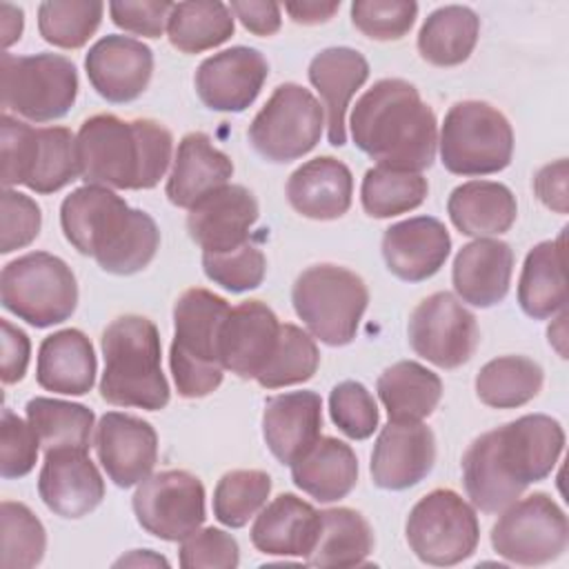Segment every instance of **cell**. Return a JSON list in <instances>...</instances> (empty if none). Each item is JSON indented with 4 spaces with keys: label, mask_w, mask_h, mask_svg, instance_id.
I'll list each match as a JSON object with an SVG mask.
<instances>
[{
    "label": "cell",
    "mask_w": 569,
    "mask_h": 569,
    "mask_svg": "<svg viewBox=\"0 0 569 569\" xmlns=\"http://www.w3.org/2000/svg\"><path fill=\"white\" fill-rule=\"evenodd\" d=\"M542 380V367L531 358L500 356L480 367L476 396L491 409H516L540 393Z\"/></svg>",
    "instance_id": "cell-38"
},
{
    "label": "cell",
    "mask_w": 569,
    "mask_h": 569,
    "mask_svg": "<svg viewBox=\"0 0 569 569\" xmlns=\"http://www.w3.org/2000/svg\"><path fill=\"white\" fill-rule=\"evenodd\" d=\"M436 462L433 431L422 422L389 420L371 451V480L387 491H402L429 476Z\"/></svg>",
    "instance_id": "cell-19"
},
{
    "label": "cell",
    "mask_w": 569,
    "mask_h": 569,
    "mask_svg": "<svg viewBox=\"0 0 569 569\" xmlns=\"http://www.w3.org/2000/svg\"><path fill=\"white\" fill-rule=\"evenodd\" d=\"M0 542V565L4 569H29L44 558L47 531L27 505L2 500Z\"/></svg>",
    "instance_id": "cell-45"
},
{
    "label": "cell",
    "mask_w": 569,
    "mask_h": 569,
    "mask_svg": "<svg viewBox=\"0 0 569 569\" xmlns=\"http://www.w3.org/2000/svg\"><path fill=\"white\" fill-rule=\"evenodd\" d=\"M60 227L73 249L113 276L142 271L160 244L149 213L131 209L113 189L98 184L78 187L62 200Z\"/></svg>",
    "instance_id": "cell-3"
},
{
    "label": "cell",
    "mask_w": 569,
    "mask_h": 569,
    "mask_svg": "<svg viewBox=\"0 0 569 569\" xmlns=\"http://www.w3.org/2000/svg\"><path fill=\"white\" fill-rule=\"evenodd\" d=\"M202 269L218 287L231 293H242L262 284L267 260L260 247L249 240L247 244L224 253H202Z\"/></svg>",
    "instance_id": "cell-46"
},
{
    "label": "cell",
    "mask_w": 569,
    "mask_h": 569,
    "mask_svg": "<svg viewBox=\"0 0 569 569\" xmlns=\"http://www.w3.org/2000/svg\"><path fill=\"white\" fill-rule=\"evenodd\" d=\"M258 216V200L247 187L224 184L189 209L187 231L202 253H224L249 242Z\"/></svg>",
    "instance_id": "cell-20"
},
{
    "label": "cell",
    "mask_w": 569,
    "mask_h": 569,
    "mask_svg": "<svg viewBox=\"0 0 569 569\" xmlns=\"http://www.w3.org/2000/svg\"><path fill=\"white\" fill-rule=\"evenodd\" d=\"M373 529L367 518L349 507L320 511V529L311 553V567H360L373 551Z\"/></svg>",
    "instance_id": "cell-36"
},
{
    "label": "cell",
    "mask_w": 569,
    "mask_h": 569,
    "mask_svg": "<svg viewBox=\"0 0 569 569\" xmlns=\"http://www.w3.org/2000/svg\"><path fill=\"white\" fill-rule=\"evenodd\" d=\"M418 16L413 0H356L351 4L353 27L371 40H400L405 38Z\"/></svg>",
    "instance_id": "cell-48"
},
{
    "label": "cell",
    "mask_w": 569,
    "mask_h": 569,
    "mask_svg": "<svg viewBox=\"0 0 569 569\" xmlns=\"http://www.w3.org/2000/svg\"><path fill=\"white\" fill-rule=\"evenodd\" d=\"M376 391L389 420L422 422L442 398V380L416 360H400L378 376Z\"/></svg>",
    "instance_id": "cell-35"
},
{
    "label": "cell",
    "mask_w": 569,
    "mask_h": 569,
    "mask_svg": "<svg viewBox=\"0 0 569 569\" xmlns=\"http://www.w3.org/2000/svg\"><path fill=\"white\" fill-rule=\"evenodd\" d=\"M480 18L462 4H445L427 16L418 31V53L433 67L462 64L476 49Z\"/></svg>",
    "instance_id": "cell-37"
},
{
    "label": "cell",
    "mask_w": 569,
    "mask_h": 569,
    "mask_svg": "<svg viewBox=\"0 0 569 569\" xmlns=\"http://www.w3.org/2000/svg\"><path fill=\"white\" fill-rule=\"evenodd\" d=\"M104 4L98 0H47L38 7V31L60 49H80L98 31Z\"/></svg>",
    "instance_id": "cell-43"
},
{
    "label": "cell",
    "mask_w": 569,
    "mask_h": 569,
    "mask_svg": "<svg viewBox=\"0 0 569 569\" xmlns=\"http://www.w3.org/2000/svg\"><path fill=\"white\" fill-rule=\"evenodd\" d=\"M405 536L420 562L451 567L476 551L480 525L462 496L453 489H433L411 507Z\"/></svg>",
    "instance_id": "cell-12"
},
{
    "label": "cell",
    "mask_w": 569,
    "mask_h": 569,
    "mask_svg": "<svg viewBox=\"0 0 569 569\" xmlns=\"http://www.w3.org/2000/svg\"><path fill=\"white\" fill-rule=\"evenodd\" d=\"M333 425L351 440H367L378 429V405L371 391L358 380H342L329 393Z\"/></svg>",
    "instance_id": "cell-47"
},
{
    "label": "cell",
    "mask_w": 569,
    "mask_h": 569,
    "mask_svg": "<svg viewBox=\"0 0 569 569\" xmlns=\"http://www.w3.org/2000/svg\"><path fill=\"white\" fill-rule=\"evenodd\" d=\"M411 349L440 369L465 365L480 340L476 316L449 291L427 296L409 316Z\"/></svg>",
    "instance_id": "cell-16"
},
{
    "label": "cell",
    "mask_w": 569,
    "mask_h": 569,
    "mask_svg": "<svg viewBox=\"0 0 569 569\" xmlns=\"http://www.w3.org/2000/svg\"><path fill=\"white\" fill-rule=\"evenodd\" d=\"M236 18L224 2H176L167 38L182 53H202L233 36Z\"/></svg>",
    "instance_id": "cell-40"
},
{
    "label": "cell",
    "mask_w": 569,
    "mask_h": 569,
    "mask_svg": "<svg viewBox=\"0 0 569 569\" xmlns=\"http://www.w3.org/2000/svg\"><path fill=\"white\" fill-rule=\"evenodd\" d=\"M204 485L184 469H167L147 476L131 500L138 525L167 542H180L202 527Z\"/></svg>",
    "instance_id": "cell-15"
},
{
    "label": "cell",
    "mask_w": 569,
    "mask_h": 569,
    "mask_svg": "<svg viewBox=\"0 0 569 569\" xmlns=\"http://www.w3.org/2000/svg\"><path fill=\"white\" fill-rule=\"evenodd\" d=\"M233 18L242 22L253 36H273L280 29L282 16L278 2L267 0H233L229 4Z\"/></svg>",
    "instance_id": "cell-54"
},
{
    "label": "cell",
    "mask_w": 569,
    "mask_h": 569,
    "mask_svg": "<svg viewBox=\"0 0 569 569\" xmlns=\"http://www.w3.org/2000/svg\"><path fill=\"white\" fill-rule=\"evenodd\" d=\"M322 431V398L316 391L271 396L262 411V438L282 462H296Z\"/></svg>",
    "instance_id": "cell-27"
},
{
    "label": "cell",
    "mask_w": 569,
    "mask_h": 569,
    "mask_svg": "<svg viewBox=\"0 0 569 569\" xmlns=\"http://www.w3.org/2000/svg\"><path fill=\"white\" fill-rule=\"evenodd\" d=\"M562 449L565 431L545 413H527L480 433L462 456V482L471 505L500 513L531 482L553 471Z\"/></svg>",
    "instance_id": "cell-1"
},
{
    "label": "cell",
    "mask_w": 569,
    "mask_h": 569,
    "mask_svg": "<svg viewBox=\"0 0 569 569\" xmlns=\"http://www.w3.org/2000/svg\"><path fill=\"white\" fill-rule=\"evenodd\" d=\"M511 273V247L505 240L476 238L456 253L451 282L460 302L489 309L509 293Z\"/></svg>",
    "instance_id": "cell-25"
},
{
    "label": "cell",
    "mask_w": 569,
    "mask_h": 569,
    "mask_svg": "<svg viewBox=\"0 0 569 569\" xmlns=\"http://www.w3.org/2000/svg\"><path fill=\"white\" fill-rule=\"evenodd\" d=\"M289 467L293 485L318 502L342 500L358 482V458L353 449L333 436H320Z\"/></svg>",
    "instance_id": "cell-32"
},
{
    "label": "cell",
    "mask_w": 569,
    "mask_h": 569,
    "mask_svg": "<svg viewBox=\"0 0 569 569\" xmlns=\"http://www.w3.org/2000/svg\"><path fill=\"white\" fill-rule=\"evenodd\" d=\"M565 231L538 242L525 258L518 280V305L533 320H547L567 307Z\"/></svg>",
    "instance_id": "cell-34"
},
{
    "label": "cell",
    "mask_w": 569,
    "mask_h": 569,
    "mask_svg": "<svg viewBox=\"0 0 569 569\" xmlns=\"http://www.w3.org/2000/svg\"><path fill=\"white\" fill-rule=\"evenodd\" d=\"M0 300L27 325L47 329L71 318L78 305V282L62 258L31 251L2 267Z\"/></svg>",
    "instance_id": "cell-10"
},
{
    "label": "cell",
    "mask_w": 569,
    "mask_h": 569,
    "mask_svg": "<svg viewBox=\"0 0 569 569\" xmlns=\"http://www.w3.org/2000/svg\"><path fill=\"white\" fill-rule=\"evenodd\" d=\"M40 438L36 429L18 418L11 409H2L0 422V476L4 480L27 476L38 460Z\"/></svg>",
    "instance_id": "cell-49"
},
{
    "label": "cell",
    "mask_w": 569,
    "mask_h": 569,
    "mask_svg": "<svg viewBox=\"0 0 569 569\" xmlns=\"http://www.w3.org/2000/svg\"><path fill=\"white\" fill-rule=\"evenodd\" d=\"M2 329V365H0V378L4 385H16L24 378L31 356V342L29 336L11 325L9 320H0Z\"/></svg>",
    "instance_id": "cell-53"
},
{
    "label": "cell",
    "mask_w": 569,
    "mask_h": 569,
    "mask_svg": "<svg viewBox=\"0 0 569 569\" xmlns=\"http://www.w3.org/2000/svg\"><path fill=\"white\" fill-rule=\"evenodd\" d=\"M533 193L547 209L562 216L567 213V160L565 158L545 164L536 173Z\"/></svg>",
    "instance_id": "cell-55"
},
{
    "label": "cell",
    "mask_w": 569,
    "mask_h": 569,
    "mask_svg": "<svg viewBox=\"0 0 569 569\" xmlns=\"http://www.w3.org/2000/svg\"><path fill=\"white\" fill-rule=\"evenodd\" d=\"M104 371L100 396L113 407L158 411L169 405V382L162 373L158 327L136 313L107 325L100 338Z\"/></svg>",
    "instance_id": "cell-5"
},
{
    "label": "cell",
    "mask_w": 569,
    "mask_h": 569,
    "mask_svg": "<svg viewBox=\"0 0 569 569\" xmlns=\"http://www.w3.org/2000/svg\"><path fill=\"white\" fill-rule=\"evenodd\" d=\"M493 551L513 565L553 562L567 549L569 522L562 507L545 491L507 505L491 527Z\"/></svg>",
    "instance_id": "cell-14"
},
{
    "label": "cell",
    "mask_w": 569,
    "mask_h": 569,
    "mask_svg": "<svg viewBox=\"0 0 569 569\" xmlns=\"http://www.w3.org/2000/svg\"><path fill=\"white\" fill-rule=\"evenodd\" d=\"M29 425L36 429L44 451L51 449H82L89 451L96 416L89 407L36 396L24 407Z\"/></svg>",
    "instance_id": "cell-39"
},
{
    "label": "cell",
    "mask_w": 569,
    "mask_h": 569,
    "mask_svg": "<svg viewBox=\"0 0 569 569\" xmlns=\"http://www.w3.org/2000/svg\"><path fill=\"white\" fill-rule=\"evenodd\" d=\"M269 76L267 58L253 47L213 53L196 69V93L211 111L240 113L253 104Z\"/></svg>",
    "instance_id": "cell-17"
},
{
    "label": "cell",
    "mask_w": 569,
    "mask_h": 569,
    "mask_svg": "<svg viewBox=\"0 0 569 569\" xmlns=\"http://www.w3.org/2000/svg\"><path fill=\"white\" fill-rule=\"evenodd\" d=\"M178 556L182 569H233L240 562V547L231 533L204 527L180 540Z\"/></svg>",
    "instance_id": "cell-50"
},
{
    "label": "cell",
    "mask_w": 569,
    "mask_h": 569,
    "mask_svg": "<svg viewBox=\"0 0 569 569\" xmlns=\"http://www.w3.org/2000/svg\"><path fill=\"white\" fill-rule=\"evenodd\" d=\"M320 511L296 493H280L256 513L251 545L267 556L307 558L316 545Z\"/></svg>",
    "instance_id": "cell-30"
},
{
    "label": "cell",
    "mask_w": 569,
    "mask_h": 569,
    "mask_svg": "<svg viewBox=\"0 0 569 569\" xmlns=\"http://www.w3.org/2000/svg\"><path fill=\"white\" fill-rule=\"evenodd\" d=\"M80 178L109 189H153L171 162L173 136L151 118H87L76 136Z\"/></svg>",
    "instance_id": "cell-4"
},
{
    "label": "cell",
    "mask_w": 569,
    "mask_h": 569,
    "mask_svg": "<svg viewBox=\"0 0 569 569\" xmlns=\"http://www.w3.org/2000/svg\"><path fill=\"white\" fill-rule=\"evenodd\" d=\"M280 322L262 300H247L229 309L218 336L222 367L238 378H253L264 369L278 342Z\"/></svg>",
    "instance_id": "cell-23"
},
{
    "label": "cell",
    "mask_w": 569,
    "mask_h": 569,
    "mask_svg": "<svg viewBox=\"0 0 569 569\" xmlns=\"http://www.w3.org/2000/svg\"><path fill=\"white\" fill-rule=\"evenodd\" d=\"M322 127L325 109L318 98L296 82H284L253 116L247 138L264 160L291 162L320 142Z\"/></svg>",
    "instance_id": "cell-13"
},
{
    "label": "cell",
    "mask_w": 569,
    "mask_h": 569,
    "mask_svg": "<svg viewBox=\"0 0 569 569\" xmlns=\"http://www.w3.org/2000/svg\"><path fill=\"white\" fill-rule=\"evenodd\" d=\"M0 160L4 189L24 184L47 196L80 178L71 129L31 127L9 113L0 118Z\"/></svg>",
    "instance_id": "cell-7"
},
{
    "label": "cell",
    "mask_w": 569,
    "mask_h": 569,
    "mask_svg": "<svg viewBox=\"0 0 569 569\" xmlns=\"http://www.w3.org/2000/svg\"><path fill=\"white\" fill-rule=\"evenodd\" d=\"M42 227V211L27 193L4 189L2 191V253L24 249L31 244Z\"/></svg>",
    "instance_id": "cell-51"
},
{
    "label": "cell",
    "mask_w": 569,
    "mask_h": 569,
    "mask_svg": "<svg viewBox=\"0 0 569 569\" xmlns=\"http://www.w3.org/2000/svg\"><path fill=\"white\" fill-rule=\"evenodd\" d=\"M349 124L353 144L380 167L420 173L436 160V113L402 78L373 82L356 100Z\"/></svg>",
    "instance_id": "cell-2"
},
{
    "label": "cell",
    "mask_w": 569,
    "mask_h": 569,
    "mask_svg": "<svg viewBox=\"0 0 569 569\" xmlns=\"http://www.w3.org/2000/svg\"><path fill=\"white\" fill-rule=\"evenodd\" d=\"M38 493L49 511L60 518H82L104 498V480L82 449L44 451Z\"/></svg>",
    "instance_id": "cell-22"
},
{
    "label": "cell",
    "mask_w": 569,
    "mask_h": 569,
    "mask_svg": "<svg viewBox=\"0 0 569 569\" xmlns=\"http://www.w3.org/2000/svg\"><path fill=\"white\" fill-rule=\"evenodd\" d=\"M229 309L222 296L200 287L187 289L176 300L169 365L182 398H204L220 387L224 367L218 351V336Z\"/></svg>",
    "instance_id": "cell-6"
},
{
    "label": "cell",
    "mask_w": 569,
    "mask_h": 569,
    "mask_svg": "<svg viewBox=\"0 0 569 569\" xmlns=\"http://www.w3.org/2000/svg\"><path fill=\"white\" fill-rule=\"evenodd\" d=\"M84 69L100 98L124 104L142 96L153 73V51L129 36H104L84 56Z\"/></svg>",
    "instance_id": "cell-21"
},
{
    "label": "cell",
    "mask_w": 569,
    "mask_h": 569,
    "mask_svg": "<svg viewBox=\"0 0 569 569\" xmlns=\"http://www.w3.org/2000/svg\"><path fill=\"white\" fill-rule=\"evenodd\" d=\"M320 365V351L311 333L300 327L284 322L280 325L278 342L264 369L256 376V382L264 389H280L289 385H300L313 378Z\"/></svg>",
    "instance_id": "cell-42"
},
{
    "label": "cell",
    "mask_w": 569,
    "mask_h": 569,
    "mask_svg": "<svg viewBox=\"0 0 569 569\" xmlns=\"http://www.w3.org/2000/svg\"><path fill=\"white\" fill-rule=\"evenodd\" d=\"M0 93L4 113L31 122H51L67 116L78 96L76 64L60 53L0 58Z\"/></svg>",
    "instance_id": "cell-11"
},
{
    "label": "cell",
    "mask_w": 569,
    "mask_h": 569,
    "mask_svg": "<svg viewBox=\"0 0 569 569\" xmlns=\"http://www.w3.org/2000/svg\"><path fill=\"white\" fill-rule=\"evenodd\" d=\"M440 162L456 176H489L509 167L513 129L505 113L482 100L456 102L442 120Z\"/></svg>",
    "instance_id": "cell-9"
},
{
    "label": "cell",
    "mask_w": 569,
    "mask_h": 569,
    "mask_svg": "<svg viewBox=\"0 0 569 569\" xmlns=\"http://www.w3.org/2000/svg\"><path fill=\"white\" fill-rule=\"evenodd\" d=\"M122 565H169V560L167 558H162V556H156L151 549H136V551H131L129 556H122L120 560H116V567H122Z\"/></svg>",
    "instance_id": "cell-58"
},
{
    "label": "cell",
    "mask_w": 569,
    "mask_h": 569,
    "mask_svg": "<svg viewBox=\"0 0 569 569\" xmlns=\"http://www.w3.org/2000/svg\"><path fill=\"white\" fill-rule=\"evenodd\" d=\"M451 251L447 227L431 216L391 224L382 236L387 269L405 282H422L440 271Z\"/></svg>",
    "instance_id": "cell-24"
},
{
    "label": "cell",
    "mask_w": 569,
    "mask_h": 569,
    "mask_svg": "<svg viewBox=\"0 0 569 569\" xmlns=\"http://www.w3.org/2000/svg\"><path fill=\"white\" fill-rule=\"evenodd\" d=\"M93 447L109 480L122 489L140 485L158 462L156 429L131 413L107 411L96 427Z\"/></svg>",
    "instance_id": "cell-18"
},
{
    "label": "cell",
    "mask_w": 569,
    "mask_h": 569,
    "mask_svg": "<svg viewBox=\"0 0 569 569\" xmlns=\"http://www.w3.org/2000/svg\"><path fill=\"white\" fill-rule=\"evenodd\" d=\"M173 2L167 0H116L109 2V13L116 27L142 36V38H160Z\"/></svg>",
    "instance_id": "cell-52"
},
{
    "label": "cell",
    "mask_w": 569,
    "mask_h": 569,
    "mask_svg": "<svg viewBox=\"0 0 569 569\" xmlns=\"http://www.w3.org/2000/svg\"><path fill=\"white\" fill-rule=\"evenodd\" d=\"M307 76L322 98L329 144L342 147L347 142L345 113L353 93L369 78V62L351 47H329L311 58Z\"/></svg>",
    "instance_id": "cell-26"
},
{
    "label": "cell",
    "mask_w": 569,
    "mask_h": 569,
    "mask_svg": "<svg viewBox=\"0 0 569 569\" xmlns=\"http://www.w3.org/2000/svg\"><path fill=\"white\" fill-rule=\"evenodd\" d=\"M353 176L333 156H318L300 164L287 180V200L293 211L311 220H336L351 207Z\"/></svg>",
    "instance_id": "cell-29"
},
{
    "label": "cell",
    "mask_w": 569,
    "mask_h": 569,
    "mask_svg": "<svg viewBox=\"0 0 569 569\" xmlns=\"http://www.w3.org/2000/svg\"><path fill=\"white\" fill-rule=\"evenodd\" d=\"M291 302L309 333L329 347L349 345L369 305L365 280L338 264L307 267L293 282Z\"/></svg>",
    "instance_id": "cell-8"
},
{
    "label": "cell",
    "mask_w": 569,
    "mask_h": 569,
    "mask_svg": "<svg viewBox=\"0 0 569 569\" xmlns=\"http://www.w3.org/2000/svg\"><path fill=\"white\" fill-rule=\"evenodd\" d=\"M271 493V476L260 469L227 471L213 489V516L229 529L244 527Z\"/></svg>",
    "instance_id": "cell-44"
},
{
    "label": "cell",
    "mask_w": 569,
    "mask_h": 569,
    "mask_svg": "<svg viewBox=\"0 0 569 569\" xmlns=\"http://www.w3.org/2000/svg\"><path fill=\"white\" fill-rule=\"evenodd\" d=\"M96 353L80 329H60L40 342L36 380L42 389L62 396H84L96 382Z\"/></svg>",
    "instance_id": "cell-31"
},
{
    "label": "cell",
    "mask_w": 569,
    "mask_h": 569,
    "mask_svg": "<svg viewBox=\"0 0 569 569\" xmlns=\"http://www.w3.org/2000/svg\"><path fill=\"white\" fill-rule=\"evenodd\" d=\"M447 213L462 236L491 238L511 229L518 216V204L507 184L469 180L449 193Z\"/></svg>",
    "instance_id": "cell-33"
},
{
    "label": "cell",
    "mask_w": 569,
    "mask_h": 569,
    "mask_svg": "<svg viewBox=\"0 0 569 569\" xmlns=\"http://www.w3.org/2000/svg\"><path fill=\"white\" fill-rule=\"evenodd\" d=\"M340 9V2H320V0H302V2H287L284 11L296 24H320L327 22L336 11Z\"/></svg>",
    "instance_id": "cell-56"
},
{
    "label": "cell",
    "mask_w": 569,
    "mask_h": 569,
    "mask_svg": "<svg viewBox=\"0 0 569 569\" xmlns=\"http://www.w3.org/2000/svg\"><path fill=\"white\" fill-rule=\"evenodd\" d=\"M429 193V182L422 173L371 167L360 184V202L371 218H393L418 209Z\"/></svg>",
    "instance_id": "cell-41"
},
{
    "label": "cell",
    "mask_w": 569,
    "mask_h": 569,
    "mask_svg": "<svg viewBox=\"0 0 569 569\" xmlns=\"http://www.w3.org/2000/svg\"><path fill=\"white\" fill-rule=\"evenodd\" d=\"M233 176L231 158L216 149L202 131H191L178 142L173 167L167 178V198L180 209H191L204 196L229 184Z\"/></svg>",
    "instance_id": "cell-28"
},
{
    "label": "cell",
    "mask_w": 569,
    "mask_h": 569,
    "mask_svg": "<svg viewBox=\"0 0 569 569\" xmlns=\"http://www.w3.org/2000/svg\"><path fill=\"white\" fill-rule=\"evenodd\" d=\"M0 29H2V47L9 49L13 42L20 40L22 27H24V13L20 7H13L9 2L0 4Z\"/></svg>",
    "instance_id": "cell-57"
}]
</instances>
